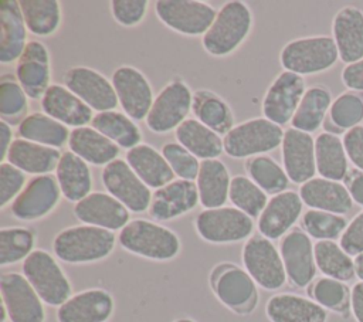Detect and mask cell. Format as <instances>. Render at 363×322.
I'll return each mask as SVG.
<instances>
[{"instance_id":"44","label":"cell","mask_w":363,"mask_h":322,"mask_svg":"<svg viewBox=\"0 0 363 322\" xmlns=\"http://www.w3.org/2000/svg\"><path fill=\"white\" fill-rule=\"evenodd\" d=\"M245 170L250 179L261 187L267 194H278L285 191L289 179L282 166L269 156H254L245 162Z\"/></svg>"},{"instance_id":"60","label":"cell","mask_w":363,"mask_h":322,"mask_svg":"<svg viewBox=\"0 0 363 322\" xmlns=\"http://www.w3.org/2000/svg\"><path fill=\"white\" fill-rule=\"evenodd\" d=\"M173 322H197V321H194L193 318H187V316H182V318H177V319H174Z\"/></svg>"},{"instance_id":"58","label":"cell","mask_w":363,"mask_h":322,"mask_svg":"<svg viewBox=\"0 0 363 322\" xmlns=\"http://www.w3.org/2000/svg\"><path fill=\"white\" fill-rule=\"evenodd\" d=\"M11 136H13L11 126L6 121L1 119V122H0V159H1V163L7 157L9 149H10L11 143H13Z\"/></svg>"},{"instance_id":"52","label":"cell","mask_w":363,"mask_h":322,"mask_svg":"<svg viewBox=\"0 0 363 322\" xmlns=\"http://www.w3.org/2000/svg\"><path fill=\"white\" fill-rule=\"evenodd\" d=\"M147 6L146 0H113L111 1V11L119 24L133 27L143 20Z\"/></svg>"},{"instance_id":"56","label":"cell","mask_w":363,"mask_h":322,"mask_svg":"<svg viewBox=\"0 0 363 322\" xmlns=\"http://www.w3.org/2000/svg\"><path fill=\"white\" fill-rule=\"evenodd\" d=\"M353 203L363 207V172L359 169H349L343 180Z\"/></svg>"},{"instance_id":"11","label":"cell","mask_w":363,"mask_h":322,"mask_svg":"<svg viewBox=\"0 0 363 322\" xmlns=\"http://www.w3.org/2000/svg\"><path fill=\"white\" fill-rule=\"evenodd\" d=\"M1 305L11 322H44V302L27 278L20 272H4L0 277Z\"/></svg>"},{"instance_id":"40","label":"cell","mask_w":363,"mask_h":322,"mask_svg":"<svg viewBox=\"0 0 363 322\" xmlns=\"http://www.w3.org/2000/svg\"><path fill=\"white\" fill-rule=\"evenodd\" d=\"M315 262L318 271L323 277L350 282L356 278L354 258L349 255L336 241H316L315 243Z\"/></svg>"},{"instance_id":"22","label":"cell","mask_w":363,"mask_h":322,"mask_svg":"<svg viewBox=\"0 0 363 322\" xmlns=\"http://www.w3.org/2000/svg\"><path fill=\"white\" fill-rule=\"evenodd\" d=\"M75 217L88 224L109 231L122 230L130 218V211L109 193L94 191L75 203Z\"/></svg>"},{"instance_id":"55","label":"cell","mask_w":363,"mask_h":322,"mask_svg":"<svg viewBox=\"0 0 363 322\" xmlns=\"http://www.w3.org/2000/svg\"><path fill=\"white\" fill-rule=\"evenodd\" d=\"M342 82L349 91L363 92V60L345 65L342 70Z\"/></svg>"},{"instance_id":"28","label":"cell","mask_w":363,"mask_h":322,"mask_svg":"<svg viewBox=\"0 0 363 322\" xmlns=\"http://www.w3.org/2000/svg\"><path fill=\"white\" fill-rule=\"evenodd\" d=\"M299 196L309 209L345 216L353 207V200L342 182L313 177L301 184Z\"/></svg>"},{"instance_id":"48","label":"cell","mask_w":363,"mask_h":322,"mask_svg":"<svg viewBox=\"0 0 363 322\" xmlns=\"http://www.w3.org/2000/svg\"><path fill=\"white\" fill-rule=\"evenodd\" d=\"M329 121L339 131H350L363 121V94L354 91L342 92L335 98L329 109Z\"/></svg>"},{"instance_id":"42","label":"cell","mask_w":363,"mask_h":322,"mask_svg":"<svg viewBox=\"0 0 363 322\" xmlns=\"http://www.w3.org/2000/svg\"><path fill=\"white\" fill-rule=\"evenodd\" d=\"M308 294L311 299L328 312H333L343 318L349 316L352 288H349L346 282L329 277L315 278V281L308 287Z\"/></svg>"},{"instance_id":"27","label":"cell","mask_w":363,"mask_h":322,"mask_svg":"<svg viewBox=\"0 0 363 322\" xmlns=\"http://www.w3.org/2000/svg\"><path fill=\"white\" fill-rule=\"evenodd\" d=\"M44 113L64 123L65 126H86L94 118L92 109L67 87L52 84L41 98Z\"/></svg>"},{"instance_id":"6","label":"cell","mask_w":363,"mask_h":322,"mask_svg":"<svg viewBox=\"0 0 363 322\" xmlns=\"http://www.w3.org/2000/svg\"><path fill=\"white\" fill-rule=\"evenodd\" d=\"M285 131L267 118H254L235 125L224 138V152L237 159L254 157L282 145Z\"/></svg>"},{"instance_id":"29","label":"cell","mask_w":363,"mask_h":322,"mask_svg":"<svg viewBox=\"0 0 363 322\" xmlns=\"http://www.w3.org/2000/svg\"><path fill=\"white\" fill-rule=\"evenodd\" d=\"M27 27L17 0L0 1V61H17L26 48Z\"/></svg>"},{"instance_id":"13","label":"cell","mask_w":363,"mask_h":322,"mask_svg":"<svg viewBox=\"0 0 363 322\" xmlns=\"http://www.w3.org/2000/svg\"><path fill=\"white\" fill-rule=\"evenodd\" d=\"M211 285L218 301L235 313H250L257 305V284L237 265H221L211 275Z\"/></svg>"},{"instance_id":"7","label":"cell","mask_w":363,"mask_h":322,"mask_svg":"<svg viewBox=\"0 0 363 322\" xmlns=\"http://www.w3.org/2000/svg\"><path fill=\"white\" fill-rule=\"evenodd\" d=\"M241 260L244 270L262 289L277 291L285 285L288 277L284 261L269 238L261 234L251 235L242 245Z\"/></svg>"},{"instance_id":"37","label":"cell","mask_w":363,"mask_h":322,"mask_svg":"<svg viewBox=\"0 0 363 322\" xmlns=\"http://www.w3.org/2000/svg\"><path fill=\"white\" fill-rule=\"evenodd\" d=\"M191 109L196 119L214 131L217 135H227L234 128V115L228 104L217 94L199 89L193 94Z\"/></svg>"},{"instance_id":"4","label":"cell","mask_w":363,"mask_h":322,"mask_svg":"<svg viewBox=\"0 0 363 322\" xmlns=\"http://www.w3.org/2000/svg\"><path fill=\"white\" fill-rule=\"evenodd\" d=\"M339 60L336 44L329 35H311L292 40L279 54L285 71L298 75H313L330 70Z\"/></svg>"},{"instance_id":"21","label":"cell","mask_w":363,"mask_h":322,"mask_svg":"<svg viewBox=\"0 0 363 322\" xmlns=\"http://www.w3.org/2000/svg\"><path fill=\"white\" fill-rule=\"evenodd\" d=\"M115 309L113 296L102 288H89L71 295L57 309L58 322H106Z\"/></svg>"},{"instance_id":"33","label":"cell","mask_w":363,"mask_h":322,"mask_svg":"<svg viewBox=\"0 0 363 322\" xmlns=\"http://www.w3.org/2000/svg\"><path fill=\"white\" fill-rule=\"evenodd\" d=\"M196 180L199 200L204 209H218L224 206L228 199L231 177L227 166L221 160H201Z\"/></svg>"},{"instance_id":"25","label":"cell","mask_w":363,"mask_h":322,"mask_svg":"<svg viewBox=\"0 0 363 322\" xmlns=\"http://www.w3.org/2000/svg\"><path fill=\"white\" fill-rule=\"evenodd\" d=\"M332 38L342 62L363 60V10L356 6L339 9L332 20Z\"/></svg>"},{"instance_id":"15","label":"cell","mask_w":363,"mask_h":322,"mask_svg":"<svg viewBox=\"0 0 363 322\" xmlns=\"http://www.w3.org/2000/svg\"><path fill=\"white\" fill-rule=\"evenodd\" d=\"M315 244L301 228H292L281 238L279 252L289 282L296 288L309 287L316 277Z\"/></svg>"},{"instance_id":"20","label":"cell","mask_w":363,"mask_h":322,"mask_svg":"<svg viewBox=\"0 0 363 322\" xmlns=\"http://www.w3.org/2000/svg\"><path fill=\"white\" fill-rule=\"evenodd\" d=\"M303 201L299 193L285 190L272 196L258 217L257 227L259 234L271 241L286 235L299 220Z\"/></svg>"},{"instance_id":"41","label":"cell","mask_w":363,"mask_h":322,"mask_svg":"<svg viewBox=\"0 0 363 322\" xmlns=\"http://www.w3.org/2000/svg\"><path fill=\"white\" fill-rule=\"evenodd\" d=\"M91 126L115 142L118 146L132 149L140 145L142 133L139 126L126 113L118 111L98 112L91 121Z\"/></svg>"},{"instance_id":"53","label":"cell","mask_w":363,"mask_h":322,"mask_svg":"<svg viewBox=\"0 0 363 322\" xmlns=\"http://www.w3.org/2000/svg\"><path fill=\"white\" fill-rule=\"evenodd\" d=\"M339 244L353 258L363 254V210L347 223Z\"/></svg>"},{"instance_id":"9","label":"cell","mask_w":363,"mask_h":322,"mask_svg":"<svg viewBox=\"0 0 363 322\" xmlns=\"http://www.w3.org/2000/svg\"><path fill=\"white\" fill-rule=\"evenodd\" d=\"M155 11L164 26L184 35H204L217 16L211 4L197 0H159Z\"/></svg>"},{"instance_id":"3","label":"cell","mask_w":363,"mask_h":322,"mask_svg":"<svg viewBox=\"0 0 363 322\" xmlns=\"http://www.w3.org/2000/svg\"><path fill=\"white\" fill-rule=\"evenodd\" d=\"M252 27V13L244 1H227L203 35L204 50L214 57L234 52L248 37Z\"/></svg>"},{"instance_id":"57","label":"cell","mask_w":363,"mask_h":322,"mask_svg":"<svg viewBox=\"0 0 363 322\" xmlns=\"http://www.w3.org/2000/svg\"><path fill=\"white\" fill-rule=\"evenodd\" d=\"M350 313L356 322H363V281H357L352 287Z\"/></svg>"},{"instance_id":"10","label":"cell","mask_w":363,"mask_h":322,"mask_svg":"<svg viewBox=\"0 0 363 322\" xmlns=\"http://www.w3.org/2000/svg\"><path fill=\"white\" fill-rule=\"evenodd\" d=\"M193 94L183 81L169 82L155 98L146 116L147 128L155 133H167L177 129L189 115Z\"/></svg>"},{"instance_id":"30","label":"cell","mask_w":363,"mask_h":322,"mask_svg":"<svg viewBox=\"0 0 363 322\" xmlns=\"http://www.w3.org/2000/svg\"><path fill=\"white\" fill-rule=\"evenodd\" d=\"M61 156L62 153L55 148L18 138L13 140L7 153V160L24 173L41 176L57 170Z\"/></svg>"},{"instance_id":"43","label":"cell","mask_w":363,"mask_h":322,"mask_svg":"<svg viewBox=\"0 0 363 322\" xmlns=\"http://www.w3.org/2000/svg\"><path fill=\"white\" fill-rule=\"evenodd\" d=\"M20 9L27 30L35 35H50L61 23V4L57 0H21Z\"/></svg>"},{"instance_id":"59","label":"cell","mask_w":363,"mask_h":322,"mask_svg":"<svg viewBox=\"0 0 363 322\" xmlns=\"http://www.w3.org/2000/svg\"><path fill=\"white\" fill-rule=\"evenodd\" d=\"M354 268H356V278L363 281V254L354 257Z\"/></svg>"},{"instance_id":"17","label":"cell","mask_w":363,"mask_h":322,"mask_svg":"<svg viewBox=\"0 0 363 322\" xmlns=\"http://www.w3.org/2000/svg\"><path fill=\"white\" fill-rule=\"evenodd\" d=\"M64 84L92 111H115L119 104L112 82L89 67L69 68L64 75Z\"/></svg>"},{"instance_id":"14","label":"cell","mask_w":363,"mask_h":322,"mask_svg":"<svg viewBox=\"0 0 363 322\" xmlns=\"http://www.w3.org/2000/svg\"><path fill=\"white\" fill-rule=\"evenodd\" d=\"M57 176L33 177L11 203V214L21 221H35L48 216L61 200Z\"/></svg>"},{"instance_id":"34","label":"cell","mask_w":363,"mask_h":322,"mask_svg":"<svg viewBox=\"0 0 363 322\" xmlns=\"http://www.w3.org/2000/svg\"><path fill=\"white\" fill-rule=\"evenodd\" d=\"M57 180L62 196L74 203L81 201L92 189L89 166L75 153L64 152L57 166Z\"/></svg>"},{"instance_id":"5","label":"cell","mask_w":363,"mask_h":322,"mask_svg":"<svg viewBox=\"0 0 363 322\" xmlns=\"http://www.w3.org/2000/svg\"><path fill=\"white\" fill-rule=\"evenodd\" d=\"M23 275L44 304L61 306L72 295V287L55 257L44 250H34L23 261Z\"/></svg>"},{"instance_id":"31","label":"cell","mask_w":363,"mask_h":322,"mask_svg":"<svg viewBox=\"0 0 363 322\" xmlns=\"http://www.w3.org/2000/svg\"><path fill=\"white\" fill-rule=\"evenodd\" d=\"M126 162L149 189H160L173 182L174 173L167 160L153 146L140 143L126 152Z\"/></svg>"},{"instance_id":"51","label":"cell","mask_w":363,"mask_h":322,"mask_svg":"<svg viewBox=\"0 0 363 322\" xmlns=\"http://www.w3.org/2000/svg\"><path fill=\"white\" fill-rule=\"evenodd\" d=\"M26 173L9 162L0 165V207L4 209L24 189Z\"/></svg>"},{"instance_id":"35","label":"cell","mask_w":363,"mask_h":322,"mask_svg":"<svg viewBox=\"0 0 363 322\" xmlns=\"http://www.w3.org/2000/svg\"><path fill=\"white\" fill-rule=\"evenodd\" d=\"M316 172L320 177L343 182L349 172V159L343 140L332 132H322L315 138Z\"/></svg>"},{"instance_id":"50","label":"cell","mask_w":363,"mask_h":322,"mask_svg":"<svg viewBox=\"0 0 363 322\" xmlns=\"http://www.w3.org/2000/svg\"><path fill=\"white\" fill-rule=\"evenodd\" d=\"M162 155L167 160L173 173L184 180H194L199 176L200 162L180 143H166L162 148Z\"/></svg>"},{"instance_id":"38","label":"cell","mask_w":363,"mask_h":322,"mask_svg":"<svg viewBox=\"0 0 363 322\" xmlns=\"http://www.w3.org/2000/svg\"><path fill=\"white\" fill-rule=\"evenodd\" d=\"M332 94L325 85H313L306 89L291 121L292 128L311 133L318 131L332 106Z\"/></svg>"},{"instance_id":"2","label":"cell","mask_w":363,"mask_h":322,"mask_svg":"<svg viewBox=\"0 0 363 322\" xmlns=\"http://www.w3.org/2000/svg\"><path fill=\"white\" fill-rule=\"evenodd\" d=\"M123 250L152 261H170L180 254L182 241L179 235L150 220H130L118 234Z\"/></svg>"},{"instance_id":"54","label":"cell","mask_w":363,"mask_h":322,"mask_svg":"<svg viewBox=\"0 0 363 322\" xmlns=\"http://www.w3.org/2000/svg\"><path fill=\"white\" fill-rule=\"evenodd\" d=\"M342 140L349 162L363 172V125L345 132Z\"/></svg>"},{"instance_id":"47","label":"cell","mask_w":363,"mask_h":322,"mask_svg":"<svg viewBox=\"0 0 363 322\" xmlns=\"http://www.w3.org/2000/svg\"><path fill=\"white\" fill-rule=\"evenodd\" d=\"M228 200L234 207L248 214L251 218L259 217L268 203L267 193L250 177L238 174L231 179Z\"/></svg>"},{"instance_id":"23","label":"cell","mask_w":363,"mask_h":322,"mask_svg":"<svg viewBox=\"0 0 363 322\" xmlns=\"http://www.w3.org/2000/svg\"><path fill=\"white\" fill-rule=\"evenodd\" d=\"M16 78L28 98H43L50 88L51 67L47 47L40 41L27 43L17 60Z\"/></svg>"},{"instance_id":"19","label":"cell","mask_w":363,"mask_h":322,"mask_svg":"<svg viewBox=\"0 0 363 322\" xmlns=\"http://www.w3.org/2000/svg\"><path fill=\"white\" fill-rule=\"evenodd\" d=\"M282 163L292 183L303 184L315 177V139L311 133L288 128L282 139Z\"/></svg>"},{"instance_id":"18","label":"cell","mask_w":363,"mask_h":322,"mask_svg":"<svg viewBox=\"0 0 363 322\" xmlns=\"http://www.w3.org/2000/svg\"><path fill=\"white\" fill-rule=\"evenodd\" d=\"M119 105L133 121L146 119L155 101L153 91L146 77L130 65H121L112 74Z\"/></svg>"},{"instance_id":"39","label":"cell","mask_w":363,"mask_h":322,"mask_svg":"<svg viewBox=\"0 0 363 322\" xmlns=\"http://www.w3.org/2000/svg\"><path fill=\"white\" fill-rule=\"evenodd\" d=\"M18 133L26 140L58 149L67 143L71 132L68 126L47 113L34 112L18 123Z\"/></svg>"},{"instance_id":"49","label":"cell","mask_w":363,"mask_h":322,"mask_svg":"<svg viewBox=\"0 0 363 322\" xmlns=\"http://www.w3.org/2000/svg\"><path fill=\"white\" fill-rule=\"evenodd\" d=\"M28 109L27 94L11 77L4 75L0 82V113L3 121L20 123Z\"/></svg>"},{"instance_id":"36","label":"cell","mask_w":363,"mask_h":322,"mask_svg":"<svg viewBox=\"0 0 363 322\" xmlns=\"http://www.w3.org/2000/svg\"><path fill=\"white\" fill-rule=\"evenodd\" d=\"M177 142L197 159H217L224 150L223 139L194 118H187L176 129Z\"/></svg>"},{"instance_id":"16","label":"cell","mask_w":363,"mask_h":322,"mask_svg":"<svg viewBox=\"0 0 363 322\" xmlns=\"http://www.w3.org/2000/svg\"><path fill=\"white\" fill-rule=\"evenodd\" d=\"M306 92L303 77L282 71L269 85L262 101L264 118L282 126L292 121Z\"/></svg>"},{"instance_id":"46","label":"cell","mask_w":363,"mask_h":322,"mask_svg":"<svg viewBox=\"0 0 363 322\" xmlns=\"http://www.w3.org/2000/svg\"><path fill=\"white\" fill-rule=\"evenodd\" d=\"M347 223L345 216L313 209L306 210L301 217L302 230L316 241H336L342 237Z\"/></svg>"},{"instance_id":"32","label":"cell","mask_w":363,"mask_h":322,"mask_svg":"<svg viewBox=\"0 0 363 322\" xmlns=\"http://www.w3.org/2000/svg\"><path fill=\"white\" fill-rule=\"evenodd\" d=\"M68 146L69 150L82 160L96 166H106L119 155V146L92 126L72 129L69 133Z\"/></svg>"},{"instance_id":"24","label":"cell","mask_w":363,"mask_h":322,"mask_svg":"<svg viewBox=\"0 0 363 322\" xmlns=\"http://www.w3.org/2000/svg\"><path fill=\"white\" fill-rule=\"evenodd\" d=\"M199 203L197 184L193 180L177 179L153 193L149 214L157 221H167L187 214Z\"/></svg>"},{"instance_id":"8","label":"cell","mask_w":363,"mask_h":322,"mask_svg":"<svg viewBox=\"0 0 363 322\" xmlns=\"http://www.w3.org/2000/svg\"><path fill=\"white\" fill-rule=\"evenodd\" d=\"M194 228L199 237L211 244L247 241L254 231V220L237 207L206 209L197 214Z\"/></svg>"},{"instance_id":"26","label":"cell","mask_w":363,"mask_h":322,"mask_svg":"<svg viewBox=\"0 0 363 322\" xmlns=\"http://www.w3.org/2000/svg\"><path fill=\"white\" fill-rule=\"evenodd\" d=\"M265 315L269 322H328L329 318L313 299L292 292L272 295L265 304Z\"/></svg>"},{"instance_id":"45","label":"cell","mask_w":363,"mask_h":322,"mask_svg":"<svg viewBox=\"0 0 363 322\" xmlns=\"http://www.w3.org/2000/svg\"><path fill=\"white\" fill-rule=\"evenodd\" d=\"M35 234L27 227H4L0 230V265L24 261L33 251Z\"/></svg>"},{"instance_id":"12","label":"cell","mask_w":363,"mask_h":322,"mask_svg":"<svg viewBox=\"0 0 363 322\" xmlns=\"http://www.w3.org/2000/svg\"><path fill=\"white\" fill-rule=\"evenodd\" d=\"M102 183L108 193L129 211L143 213L150 207V189L140 180L128 162L115 159L102 169Z\"/></svg>"},{"instance_id":"1","label":"cell","mask_w":363,"mask_h":322,"mask_svg":"<svg viewBox=\"0 0 363 322\" xmlns=\"http://www.w3.org/2000/svg\"><path fill=\"white\" fill-rule=\"evenodd\" d=\"M116 244L113 231L79 224L61 230L52 241L55 257L67 264H92L111 255Z\"/></svg>"}]
</instances>
